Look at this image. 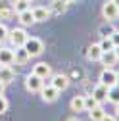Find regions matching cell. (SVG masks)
Instances as JSON below:
<instances>
[{
	"label": "cell",
	"instance_id": "obj_1",
	"mask_svg": "<svg viewBox=\"0 0 119 121\" xmlns=\"http://www.w3.org/2000/svg\"><path fill=\"white\" fill-rule=\"evenodd\" d=\"M23 48L29 52V56H40L42 54V50H44V42L40 40V39H35V37H29L27 40H25V44H23Z\"/></svg>",
	"mask_w": 119,
	"mask_h": 121
},
{
	"label": "cell",
	"instance_id": "obj_2",
	"mask_svg": "<svg viewBox=\"0 0 119 121\" xmlns=\"http://www.w3.org/2000/svg\"><path fill=\"white\" fill-rule=\"evenodd\" d=\"M27 39H29V35L25 33V29H21V27L12 29V31H10V35H8V40L12 42V46H16V48L23 46Z\"/></svg>",
	"mask_w": 119,
	"mask_h": 121
},
{
	"label": "cell",
	"instance_id": "obj_3",
	"mask_svg": "<svg viewBox=\"0 0 119 121\" xmlns=\"http://www.w3.org/2000/svg\"><path fill=\"white\" fill-rule=\"evenodd\" d=\"M42 86H44V81H42L40 77H37L35 73L27 75V79H25V88L29 90V92H40Z\"/></svg>",
	"mask_w": 119,
	"mask_h": 121
},
{
	"label": "cell",
	"instance_id": "obj_4",
	"mask_svg": "<svg viewBox=\"0 0 119 121\" xmlns=\"http://www.w3.org/2000/svg\"><path fill=\"white\" fill-rule=\"evenodd\" d=\"M102 16H104V19H108V21H115L119 17V8L113 4V0H110V2H106L102 6Z\"/></svg>",
	"mask_w": 119,
	"mask_h": 121
},
{
	"label": "cell",
	"instance_id": "obj_5",
	"mask_svg": "<svg viewBox=\"0 0 119 121\" xmlns=\"http://www.w3.org/2000/svg\"><path fill=\"white\" fill-rule=\"evenodd\" d=\"M100 83L106 85L108 88L113 86V85H117V83H119V81H117V71H113L111 67H106V69L100 73Z\"/></svg>",
	"mask_w": 119,
	"mask_h": 121
},
{
	"label": "cell",
	"instance_id": "obj_6",
	"mask_svg": "<svg viewBox=\"0 0 119 121\" xmlns=\"http://www.w3.org/2000/svg\"><path fill=\"white\" fill-rule=\"evenodd\" d=\"M40 96H42L44 102H56L58 96H60V90L56 86H52V85H44L40 88Z\"/></svg>",
	"mask_w": 119,
	"mask_h": 121
},
{
	"label": "cell",
	"instance_id": "obj_7",
	"mask_svg": "<svg viewBox=\"0 0 119 121\" xmlns=\"http://www.w3.org/2000/svg\"><path fill=\"white\" fill-rule=\"evenodd\" d=\"M33 73L37 75V77H40V79L44 81V79L52 77V67H50L46 62H40V64H37V65L33 67Z\"/></svg>",
	"mask_w": 119,
	"mask_h": 121
},
{
	"label": "cell",
	"instance_id": "obj_8",
	"mask_svg": "<svg viewBox=\"0 0 119 121\" xmlns=\"http://www.w3.org/2000/svg\"><path fill=\"white\" fill-rule=\"evenodd\" d=\"M50 85L52 86H56L60 92L62 90H65L67 86H69V77L67 75H62V73H58V75H52V81H50Z\"/></svg>",
	"mask_w": 119,
	"mask_h": 121
},
{
	"label": "cell",
	"instance_id": "obj_9",
	"mask_svg": "<svg viewBox=\"0 0 119 121\" xmlns=\"http://www.w3.org/2000/svg\"><path fill=\"white\" fill-rule=\"evenodd\" d=\"M13 77H16V73H13V69L10 65H0V83L10 85L13 81Z\"/></svg>",
	"mask_w": 119,
	"mask_h": 121
},
{
	"label": "cell",
	"instance_id": "obj_10",
	"mask_svg": "<svg viewBox=\"0 0 119 121\" xmlns=\"http://www.w3.org/2000/svg\"><path fill=\"white\" fill-rule=\"evenodd\" d=\"M50 13H52L50 8H44V6L33 8V17H35V21H46V19L50 17Z\"/></svg>",
	"mask_w": 119,
	"mask_h": 121
},
{
	"label": "cell",
	"instance_id": "obj_11",
	"mask_svg": "<svg viewBox=\"0 0 119 121\" xmlns=\"http://www.w3.org/2000/svg\"><path fill=\"white\" fill-rule=\"evenodd\" d=\"M108 90H110V88H108L106 85L98 83V85H96V86L92 88V96H94V98H96V100H98V102L102 104L104 100H108Z\"/></svg>",
	"mask_w": 119,
	"mask_h": 121
},
{
	"label": "cell",
	"instance_id": "obj_12",
	"mask_svg": "<svg viewBox=\"0 0 119 121\" xmlns=\"http://www.w3.org/2000/svg\"><path fill=\"white\" fill-rule=\"evenodd\" d=\"M16 62L12 48H0V65H10Z\"/></svg>",
	"mask_w": 119,
	"mask_h": 121
},
{
	"label": "cell",
	"instance_id": "obj_13",
	"mask_svg": "<svg viewBox=\"0 0 119 121\" xmlns=\"http://www.w3.org/2000/svg\"><path fill=\"white\" fill-rule=\"evenodd\" d=\"M13 58H16V64H19V65H23V64H27L29 62V52L23 48V46H19V48H16L13 50Z\"/></svg>",
	"mask_w": 119,
	"mask_h": 121
},
{
	"label": "cell",
	"instance_id": "obj_14",
	"mask_svg": "<svg viewBox=\"0 0 119 121\" xmlns=\"http://www.w3.org/2000/svg\"><path fill=\"white\" fill-rule=\"evenodd\" d=\"M17 19H19V23H21L23 27H27V25H33V23H35V17H33V10L29 8V10H25V12L17 13Z\"/></svg>",
	"mask_w": 119,
	"mask_h": 121
},
{
	"label": "cell",
	"instance_id": "obj_15",
	"mask_svg": "<svg viewBox=\"0 0 119 121\" xmlns=\"http://www.w3.org/2000/svg\"><path fill=\"white\" fill-rule=\"evenodd\" d=\"M100 62L106 65V67H111V65L117 62V56H115V52H113V50H110V52H102Z\"/></svg>",
	"mask_w": 119,
	"mask_h": 121
},
{
	"label": "cell",
	"instance_id": "obj_16",
	"mask_svg": "<svg viewBox=\"0 0 119 121\" xmlns=\"http://www.w3.org/2000/svg\"><path fill=\"white\" fill-rule=\"evenodd\" d=\"M71 110L73 112H85V96H73L71 98Z\"/></svg>",
	"mask_w": 119,
	"mask_h": 121
},
{
	"label": "cell",
	"instance_id": "obj_17",
	"mask_svg": "<svg viewBox=\"0 0 119 121\" xmlns=\"http://www.w3.org/2000/svg\"><path fill=\"white\" fill-rule=\"evenodd\" d=\"M86 56H88V60H92V62L100 60V56H102V48H100V44H90V46H88Z\"/></svg>",
	"mask_w": 119,
	"mask_h": 121
},
{
	"label": "cell",
	"instance_id": "obj_18",
	"mask_svg": "<svg viewBox=\"0 0 119 121\" xmlns=\"http://www.w3.org/2000/svg\"><path fill=\"white\" fill-rule=\"evenodd\" d=\"M67 4H69L67 0H52V8H50V10H52L54 13H64V12L67 10Z\"/></svg>",
	"mask_w": 119,
	"mask_h": 121
},
{
	"label": "cell",
	"instance_id": "obj_19",
	"mask_svg": "<svg viewBox=\"0 0 119 121\" xmlns=\"http://www.w3.org/2000/svg\"><path fill=\"white\" fill-rule=\"evenodd\" d=\"M13 6L12 4H0V19H10L13 16Z\"/></svg>",
	"mask_w": 119,
	"mask_h": 121
},
{
	"label": "cell",
	"instance_id": "obj_20",
	"mask_svg": "<svg viewBox=\"0 0 119 121\" xmlns=\"http://www.w3.org/2000/svg\"><path fill=\"white\" fill-rule=\"evenodd\" d=\"M29 4H31V0H13V12L16 13H21L25 10H29Z\"/></svg>",
	"mask_w": 119,
	"mask_h": 121
},
{
	"label": "cell",
	"instance_id": "obj_21",
	"mask_svg": "<svg viewBox=\"0 0 119 121\" xmlns=\"http://www.w3.org/2000/svg\"><path fill=\"white\" fill-rule=\"evenodd\" d=\"M100 48H102V52H110V50H113L115 48V44H113V40H111V37H104L100 42Z\"/></svg>",
	"mask_w": 119,
	"mask_h": 121
},
{
	"label": "cell",
	"instance_id": "obj_22",
	"mask_svg": "<svg viewBox=\"0 0 119 121\" xmlns=\"http://www.w3.org/2000/svg\"><path fill=\"white\" fill-rule=\"evenodd\" d=\"M100 106V102L90 94V96H85V112H90V110H94V108H98Z\"/></svg>",
	"mask_w": 119,
	"mask_h": 121
},
{
	"label": "cell",
	"instance_id": "obj_23",
	"mask_svg": "<svg viewBox=\"0 0 119 121\" xmlns=\"http://www.w3.org/2000/svg\"><path fill=\"white\" fill-rule=\"evenodd\" d=\"M108 100L113 102V104L119 102V83L113 85V86H110V90H108Z\"/></svg>",
	"mask_w": 119,
	"mask_h": 121
},
{
	"label": "cell",
	"instance_id": "obj_24",
	"mask_svg": "<svg viewBox=\"0 0 119 121\" xmlns=\"http://www.w3.org/2000/svg\"><path fill=\"white\" fill-rule=\"evenodd\" d=\"M88 115H90V121H102V117L106 115V112L102 110V106H98V108H94V110L88 112Z\"/></svg>",
	"mask_w": 119,
	"mask_h": 121
},
{
	"label": "cell",
	"instance_id": "obj_25",
	"mask_svg": "<svg viewBox=\"0 0 119 121\" xmlns=\"http://www.w3.org/2000/svg\"><path fill=\"white\" fill-rule=\"evenodd\" d=\"M8 35H10V31H8V27H6L4 23H0V44H2L4 40H8Z\"/></svg>",
	"mask_w": 119,
	"mask_h": 121
},
{
	"label": "cell",
	"instance_id": "obj_26",
	"mask_svg": "<svg viewBox=\"0 0 119 121\" xmlns=\"http://www.w3.org/2000/svg\"><path fill=\"white\" fill-rule=\"evenodd\" d=\"M113 31H115V29H111L110 25H108V27H106V25L100 27V35H102V37H111V35H113Z\"/></svg>",
	"mask_w": 119,
	"mask_h": 121
},
{
	"label": "cell",
	"instance_id": "obj_27",
	"mask_svg": "<svg viewBox=\"0 0 119 121\" xmlns=\"http://www.w3.org/2000/svg\"><path fill=\"white\" fill-rule=\"evenodd\" d=\"M6 110H8V100H6L2 94H0V115L6 113Z\"/></svg>",
	"mask_w": 119,
	"mask_h": 121
},
{
	"label": "cell",
	"instance_id": "obj_28",
	"mask_svg": "<svg viewBox=\"0 0 119 121\" xmlns=\"http://www.w3.org/2000/svg\"><path fill=\"white\" fill-rule=\"evenodd\" d=\"M111 40H113V44H115V46H119V31H113Z\"/></svg>",
	"mask_w": 119,
	"mask_h": 121
},
{
	"label": "cell",
	"instance_id": "obj_29",
	"mask_svg": "<svg viewBox=\"0 0 119 121\" xmlns=\"http://www.w3.org/2000/svg\"><path fill=\"white\" fill-rule=\"evenodd\" d=\"M102 121H117V119H115L113 115H108V113H106V115L102 117Z\"/></svg>",
	"mask_w": 119,
	"mask_h": 121
},
{
	"label": "cell",
	"instance_id": "obj_30",
	"mask_svg": "<svg viewBox=\"0 0 119 121\" xmlns=\"http://www.w3.org/2000/svg\"><path fill=\"white\" fill-rule=\"evenodd\" d=\"M4 86H6L4 83H0V94H4Z\"/></svg>",
	"mask_w": 119,
	"mask_h": 121
},
{
	"label": "cell",
	"instance_id": "obj_31",
	"mask_svg": "<svg viewBox=\"0 0 119 121\" xmlns=\"http://www.w3.org/2000/svg\"><path fill=\"white\" fill-rule=\"evenodd\" d=\"M113 52H115V56H117V60H119V46H115V48H113Z\"/></svg>",
	"mask_w": 119,
	"mask_h": 121
},
{
	"label": "cell",
	"instance_id": "obj_32",
	"mask_svg": "<svg viewBox=\"0 0 119 121\" xmlns=\"http://www.w3.org/2000/svg\"><path fill=\"white\" fill-rule=\"evenodd\" d=\"M115 112H117V117H119V102L115 104Z\"/></svg>",
	"mask_w": 119,
	"mask_h": 121
},
{
	"label": "cell",
	"instance_id": "obj_33",
	"mask_svg": "<svg viewBox=\"0 0 119 121\" xmlns=\"http://www.w3.org/2000/svg\"><path fill=\"white\" fill-rule=\"evenodd\" d=\"M113 4H115V6H117V8H119V0H113Z\"/></svg>",
	"mask_w": 119,
	"mask_h": 121
},
{
	"label": "cell",
	"instance_id": "obj_34",
	"mask_svg": "<svg viewBox=\"0 0 119 121\" xmlns=\"http://www.w3.org/2000/svg\"><path fill=\"white\" fill-rule=\"evenodd\" d=\"M67 2H69V4H71V2H77V0H67Z\"/></svg>",
	"mask_w": 119,
	"mask_h": 121
},
{
	"label": "cell",
	"instance_id": "obj_35",
	"mask_svg": "<svg viewBox=\"0 0 119 121\" xmlns=\"http://www.w3.org/2000/svg\"><path fill=\"white\" fill-rule=\"evenodd\" d=\"M117 81H119V71H117Z\"/></svg>",
	"mask_w": 119,
	"mask_h": 121
}]
</instances>
